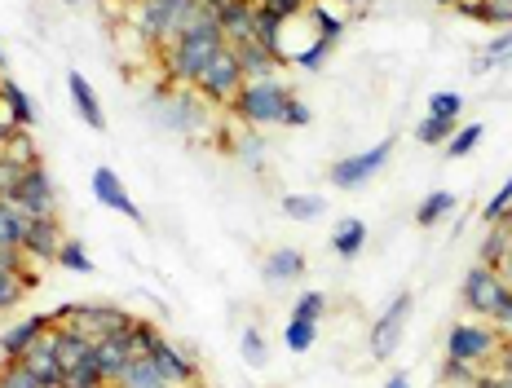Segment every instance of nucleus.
Instances as JSON below:
<instances>
[{
    "label": "nucleus",
    "instance_id": "f257e3e1",
    "mask_svg": "<svg viewBox=\"0 0 512 388\" xmlns=\"http://www.w3.org/2000/svg\"><path fill=\"white\" fill-rule=\"evenodd\" d=\"M221 49H226V36H221L217 18H212V9H208L186 36H177L168 49H159V67H164L168 84H195Z\"/></svg>",
    "mask_w": 512,
    "mask_h": 388
},
{
    "label": "nucleus",
    "instance_id": "f03ea898",
    "mask_svg": "<svg viewBox=\"0 0 512 388\" xmlns=\"http://www.w3.org/2000/svg\"><path fill=\"white\" fill-rule=\"evenodd\" d=\"M208 14L204 0H137L133 5V27L142 31V40L155 53L168 49L177 36H186L199 18Z\"/></svg>",
    "mask_w": 512,
    "mask_h": 388
},
{
    "label": "nucleus",
    "instance_id": "7ed1b4c3",
    "mask_svg": "<svg viewBox=\"0 0 512 388\" xmlns=\"http://www.w3.org/2000/svg\"><path fill=\"white\" fill-rule=\"evenodd\" d=\"M292 89L274 75V80H248L239 89V97L230 102V115L239 120L243 128H261V124H283V111L292 102Z\"/></svg>",
    "mask_w": 512,
    "mask_h": 388
},
{
    "label": "nucleus",
    "instance_id": "20e7f679",
    "mask_svg": "<svg viewBox=\"0 0 512 388\" xmlns=\"http://www.w3.org/2000/svg\"><path fill=\"white\" fill-rule=\"evenodd\" d=\"M53 327H71V331H80L84 340H106V336H115V331H128L133 327V314L120 305H62V309H53L49 314Z\"/></svg>",
    "mask_w": 512,
    "mask_h": 388
},
{
    "label": "nucleus",
    "instance_id": "39448f33",
    "mask_svg": "<svg viewBox=\"0 0 512 388\" xmlns=\"http://www.w3.org/2000/svg\"><path fill=\"white\" fill-rule=\"evenodd\" d=\"M499 344H504V331L495 327V322L477 318V322H455L451 331H446V358H460L468 366H495L499 358Z\"/></svg>",
    "mask_w": 512,
    "mask_h": 388
},
{
    "label": "nucleus",
    "instance_id": "423d86ee",
    "mask_svg": "<svg viewBox=\"0 0 512 388\" xmlns=\"http://www.w3.org/2000/svg\"><path fill=\"white\" fill-rule=\"evenodd\" d=\"M243 84H248V80H243V67H239V58H234V49L226 45V49L217 53V58L208 62V71L199 75L190 89L204 97L208 106H221V111H230V102L239 97Z\"/></svg>",
    "mask_w": 512,
    "mask_h": 388
},
{
    "label": "nucleus",
    "instance_id": "0eeeda50",
    "mask_svg": "<svg viewBox=\"0 0 512 388\" xmlns=\"http://www.w3.org/2000/svg\"><path fill=\"white\" fill-rule=\"evenodd\" d=\"M460 296H464V309H468V314L490 322V318H495V309L504 305L512 291H508L504 278H499V269H495V265H473V269L464 274Z\"/></svg>",
    "mask_w": 512,
    "mask_h": 388
},
{
    "label": "nucleus",
    "instance_id": "6e6552de",
    "mask_svg": "<svg viewBox=\"0 0 512 388\" xmlns=\"http://www.w3.org/2000/svg\"><path fill=\"white\" fill-rule=\"evenodd\" d=\"M389 155H393V142H376L371 150H362V155L336 159L327 177H332V186H336V190H362L384 164H389Z\"/></svg>",
    "mask_w": 512,
    "mask_h": 388
},
{
    "label": "nucleus",
    "instance_id": "1a4fd4ad",
    "mask_svg": "<svg viewBox=\"0 0 512 388\" xmlns=\"http://www.w3.org/2000/svg\"><path fill=\"white\" fill-rule=\"evenodd\" d=\"M155 106L159 115H164L168 128H177V133H190V128L204 124V97H199L195 89H173V84H164V89L155 93Z\"/></svg>",
    "mask_w": 512,
    "mask_h": 388
},
{
    "label": "nucleus",
    "instance_id": "9d476101",
    "mask_svg": "<svg viewBox=\"0 0 512 388\" xmlns=\"http://www.w3.org/2000/svg\"><path fill=\"white\" fill-rule=\"evenodd\" d=\"M411 318V291H398V300H393L384 314L371 322V358H393L398 353V340H402V327H407Z\"/></svg>",
    "mask_w": 512,
    "mask_h": 388
},
{
    "label": "nucleus",
    "instance_id": "9b49d317",
    "mask_svg": "<svg viewBox=\"0 0 512 388\" xmlns=\"http://www.w3.org/2000/svg\"><path fill=\"white\" fill-rule=\"evenodd\" d=\"M9 203H18L31 221L36 217H58V194H53V181H49L45 164H36L23 181H18V190L9 194Z\"/></svg>",
    "mask_w": 512,
    "mask_h": 388
},
{
    "label": "nucleus",
    "instance_id": "f8f14e48",
    "mask_svg": "<svg viewBox=\"0 0 512 388\" xmlns=\"http://www.w3.org/2000/svg\"><path fill=\"white\" fill-rule=\"evenodd\" d=\"M133 358H137V349H133V327H128V331H115V336H106V340L93 344V362H98L106 388L120 380Z\"/></svg>",
    "mask_w": 512,
    "mask_h": 388
},
{
    "label": "nucleus",
    "instance_id": "ddd939ff",
    "mask_svg": "<svg viewBox=\"0 0 512 388\" xmlns=\"http://www.w3.org/2000/svg\"><path fill=\"white\" fill-rule=\"evenodd\" d=\"M212 18H217L226 45H243V40L256 36V5L252 0H217V5H212Z\"/></svg>",
    "mask_w": 512,
    "mask_h": 388
},
{
    "label": "nucleus",
    "instance_id": "4468645a",
    "mask_svg": "<svg viewBox=\"0 0 512 388\" xmlns=\"http://www.w3.org/2000/svg\"><path fill=\"white\" fill-rule=\"evenodd\" d=\"M155 366H159V375H164L173 388H195L199 384V371H195V362H190V353H181L168 336H159L155 340V349L146 353Z\"/></svg>",
    "mask_w": 512,
    "mask_h": 388
},
{
    "label": "nucleus",
    "instance_id": "2eb2a0df",
    "mask_svg": "<svg viewBox=\"0 0 512 388\" xmlns=\"http://www.w3.org/2000/svg\"><path fill=\"white\" fill-rule=\"evenodd\" d=\"M93 194H98L102 208L120 212V217H128V221H142V208L133 203V194H128L124 181L115 177V168H98V172H93Z\"/></svg>",
    "mask_w": 512,
    "mask_h": 388
},
{
    "label": "nucleus",
    "instance_id": "dca6fc26",
    "mask_svg": "<svg viewBox=\"0 0 512 388\" xmlns=\"http://www.w3.org/2000/svg\"><path fill=\"white\" fill-rule=\"evenodd\" d=\"M58 247H62V221L58 217H36V221H31L27 243H23L27 261H36V265L58 261Z\"/></svg>",
    "mask_w": 512,
    "mask_h": 388
},
{
    "label": "nucleus",
    "instance_id": "f3484780",
    "mask_svg": "<svg viewBox=\"0 0 512 388\" xmlns=\"http://www.w3.org/2000/svg\"><path fill=\"white\" fill-rule=\"evenodd\" d=\"M49 327H53L49 314H36V318L14 322V327H9L5 336H0V358H5V362H18V358H23V353L31 349V344H36L40 336H45Z\"/></svg>",
    "mask_w": 512,
    "mask_h": 388
},
{
    "label": "nucleus",
    "instance_id": "a211bd4d",
    "mask_svg": "<svg viewBox=\"0 0 512 388\" xmlns=\"http://www.w3.org/2000/svg\"><path fill=\"white\" fill-rule=\"evenodd\" d=\"M49 331H53V327H49ZM49 331H45V336H40L36 344H31V349H27L18 362H23L27 371L36 375V380L45 384V388H58V380H62V362H58V349H53V336H49Z\"/></svg>",
    "mask_w": 512,
    "mask_h": 388
},
{
    "label": "nucleus",
    "instance_id": "6ab92c4d",
    "mask_svg": "<svg viewBox=\"0 0 512 388\" xmlns=\"http://www.w3.org/2000/svg\"><path fill=\"white\" fill-rule=\"evenodd\" d=\"M67 89H71V106H76V115L93 128V133H102V128H106V111H102L98 93H93V84L84 80L80 71H71L67 75Z\"/></svg>",
    "mask_w": 512,
    "mask_h": 388
},
{
    "label": "nucleus",
    "instance_id": "aec40b11",
    "mask_svg": "<svg viewBox=\"0 0 512 388\" xmlns=\"http://www.w3.org/2000/svg\"><path fill=\"white\" fill-rule=\"evenodd\" d=\"M234 49V58H239V67H243V80H274L279 75L283 62L274 58L265 45H256V40H243V45H230Z\"/></svg>",
    "mask_w": 512,
    "mask_h": 388
},
{
    "label": "nucleus",
    "instance_id": "412c9836",
    "mask_svg": "<svg viewBox=\"0 0 512 388\" xmlns=\"http://www.w3.org/2000/svg\"><path fill=\"white\" fill-rule=\"evenodd\" d=\"M261 274H265V283H292V278L305 274V252L301 247H274V252L265 256Z\"/></svg>",
    "mask_w": 512,
    "mask_h": 388
},
{
    "label": "nucleus",
    "instance_id": "4be33fe9",
    "mask_svg": "<svg viewBox=\"0 0 512 388\" xmlns=\"http://www.w3.org/2000/svg\"><path fill=\"white\" fill-rule=\"evenodd\" d=\"M49 336H53V349H58L62 371H71V366L93 362V340H84L80 331H71V327H53Z\"/></svg>",
    "mask_w": 512,
    "mask_h": 388
},
{
    "label": "nucleus",
    "instance_id": "5701e85b",
    "mask_svg": "<svg viewBox=\"0 0 512 388\" xmlns=\"http://www.w3.org/2000/svg\"><path fill=\"white\" fill-rule=\"evenodd\" d=\"M362 247H367V221H362V217L336 221V230H332V252L340 256V261H354V256H362Z\"/></svg>",
    "mask_w": 512,
    "mask_h": 388
},
{
    "label": "nucleus",
    "instance_id": "b1692460",
    "mask_svg": "<svg viewBox=\"0 0 512 388\" xmlns=\"http://www.w3.org/2000/svg\"><path fill=\"white\" fill-rule=\"evenodd\" d=\"M0 106L9 111V124H14V128H31V124H36V106H31V97L18 89L9 75H0Z\"/></svg>",
    "mask_w": 512,
    "mask_h": 388
},
{
    "label": "nucleus",
    "instance_id": "393cba45",
    "mask_svg": "<svg viewBox=\"0 0 512 388\" xmlns=\"http://www.w3.org/2000/svg\"><path fill=\"white\" fill-rule=\"evenodd\" d=\"M301 18H309L314 36H318V40H327V45H336V40L345 36V18H340V9H336V5H327V0H314V5H309Z\"/></svg>",
    "mask_w": 512,
    "mask_h": 388
},
{
    "label": "nucleus",
    "instance_id": "a878e982",
    "mask_svg": "<svg viewBox=\"0 0 512 388\" xmlns=\"http://www.w3.org/2000/svg\"><path fill=\"white\" fill-rule=\"evenodd\" d=\"M27 230H31V217H27V212L18 208V203L0 199V247H18V252H23Z\"/></svg>",
    "mask_w": 512,
    "mask_h": 388
},
{
    "label": "nucleus",
    "instance_id": "bb28decb",
    "mask_svg": "<svg viewBox=\"0 0 512 388\" xmlns=\"http://www.w3.org/2000/svg\"><path fill=\"white\" fill-rule=\"evenodd\" d=\"M111 388H173V384L159 375V366L151 358H133V362H128V371Z\"/></svg>",
    "mask_w": 512,
    "mask_h": 388
},
{
    "label": "nucleus",
    "instance_id": "cd10ccee",
    "mask_svg": "<svg viewBox=\"0 0 512 388\" xmlns=\"http://www.w3.org/2000/svg\"><path fill=\"white\" fill-rule=\"evenodd\" d=\"M455 203H460V199H455L451 190H433L429 199H424L420 208H415V225H424V230H429V225H437L442 217H451Z\"/></svg>",
    "mask_w": 512,
    "mask_h": 388
},
{
    "label": "nucleus",
    "instance_id": "c85d7f7f",
    "mask_svg": "<svg viewBox=\"0 0 512 388\" xmlns=\"http://www.w3.org/2000/svg\"><path fill=\"white\" fill-rule=\"evenodd\" d=\"M508 62H512V27H504L495 40H490L486 53L473 62V75H486L490 67H508Z\"/></svg>",
    "mask_w": 512,
    "mask_h": 388
},
{
    "label": "nucleus",
    "instance_id": "c756f323",
    "mask_svg": "<svg viewBox=\"0 0 512 388\" xmlns=\"http://www.w3.org/2000/svg\"><path fill=\"white\" fill-rule=\"evenodd\" d=\"M0 155L18 159V164H27V168H36L40 164V146H36V137H31V128H14V133H9V142L0 146Z\"/></svg>",
    "mask_w": 512,
    "mask_h": 388
},
{
    "label": "nucleus",
    "instance_id": "7c9ffc66",
    "mask_svg": "<svg viewBox=\"0 0 512 388\" xmlns=\"http://www.w3.org/2000/svg\"><path fill=\"white\" fill-rule=\"evenodd\" d=\"M314 340H318V322H309V318H287V331H283V344H287V353H309L314 349Z\"/></svg>",
    "mask_w": 512,
    "mask_h": 388
},
{
    "label": "nucleus",
    "instance_id": "2f4dec72",
    "mask_svg": "<svg viewBox=\"0 0 512 388\" xmlns=\"http://www.w3.org/2000/svg\"><path fill=\"white\" fill-rule=\"evenodd\" d=\"M53 265H62V269H71V274H93V256H89V247H84L80 239H62V247H58V261Z\"/></svg>",
    "mask_w": 512,
    "mask_h": 388
},
{
    "label": "nucleus",
    "instance_id": "473e14b6",
    "mask_svg": "<svg viewBox=\"0 0 512 388\" xmlns=\"http://www.w3.org/2000/svg\"><path fill=\"white\" fill-rule=\"evenodd\" d=\"M239 353H243V362H248L252 371H261V366L270 362V344H265L261 327H243V336H239Z\"/></svg>",
    "mask_w": 512,
    "mask_h": 388
},
{
    "label": "nucleus",
    "instance_id": "72a5a7b5",
    "mask_svg": "<svg viewBox=\"0 0 512 388\" xmlns=\"http://www.w3.org/2000/svg\"><path fill=\"white\" fill-rule=\"evenodd\" d=\"M455 128H460V120H442V115H429V120L415 128V142H424V146H446Z\"/></svg>",
    "mask_w": 512,
    "mask_h": 388
},
{
    "label": "nucleus",
    "instance_id": "f704fd0d",
    "mask_svg": "<svg viewBox=\"0 0 512 388\" xmlns=\"http://www.w3.org/2000/svg\"><path fill=\"white\" fill-rule=\"evenodd\" d=\"M283 212L292 221H318L323 217V199L318 194H283Z\"/></svg>",
    "mask_w": 512,
    "mask_h": 388
},
{
    "label": "nucleus",
    "instance_id": "c9c22d12",
    "mask_svg": "<svg viewBox=\"0 0 512 388\" xmlns=\"http://www.w3.org/2000/svg\"><path fill=\"white\" fill-rule=\"evenodd\" d=\"M508 239H512V230H508L504 221H495V225H490V234L482 239V252H477V265H499V256H504Z\"/></svg>",
    "mask_w": 512,
    "mask_h": 388
},
{
    "label": "nucleus",
    "instance_id": "e433bc0d",
    "mask_svg": "<svg viewBox=\"0 0 512 388\" xmlns=\"http://www.w3.org/2000/svg\"><path fill=\"white\" fill-rule=\"evenodd\" d=\"M477 375H482V366H468L460 358H446L442 362V388H473Z\"/></svg>",
    "mask_w": 512,
    "mask_h": 388
},
{
    "label": "nucleus",
    "instance_id": "4c0bfd02",
    "mask_svg": "<svg viewBox=\"0 0 512 388\" xmlns=\"http://www.w3.org/2000/svg\"><path fill=\"white\" fill-rule=\"evenodd\" d=\"M58 388H106L98 362H84V366H71V371H62Z\"/></svg>",
    "mask_w": 512,
    "mask_h": 388
},
{
    "label": "nucleus",
    "instance_id": "58836bf2",
    "mask_svg": "<svg viewBox=\"0 0 512 388\" xmlns=\"http://www.w3.org/2000/svg\"><path fill=\"white\" fill-rule=\"evenodd\" d=\"M482 133H486L482 124H460V128L451 133V142H446V155H451V159H464L468 150H477V142H482Z\"/></svg>",
    "mask_w": 512,
    "mask_h": 388
},
{
    "label": "nucleus",
    "instance_id": "ea45409f",
    "mask_svg": "<svg viewBox=\"0 0 512 388\" xmlns=\"http://www.w3.org/2000/svg\"><path fill=\"white\" fill-rule=\"evenodd\" d=\"M234 150H239V159H243V164H248L252 172L265 168V142L256 137V128H243V137H239V146H234Z\"/></svg>",
    "mask_w": 512,
    "mask_h": 388
},
{
    "label": "nucleus",
    "instance_id": "a19ab883",
    "mask_svg": "<svg viewBox=\"0 0 512 388\" xmlns=\"http://www.w3.org/2000/svg\"><path fill=\"white\" fill-rule=\"evenodd\" d=\"M327 53H332V45H327V40H309V45L301 49V53H292V62H296V67H301V71H323L327 67Z\"/></svg>",
    "mask_w": 512,
    "mask_h": 388
},
{
    "label": "nucleus",
    "instance_id": "79ce46f5",
    "mask_svg": "<svg viewBox=\"0 0 512 388\" xmlns=\"http://www.w3.org/2000/svg\"><path fill=\"white\" fill-rule=\"evenodd\" d=\"M0 388H45V384H40L23 362H5L0 366Z\"/></svg>",
    "mask_w": 512,
    "mask_h": 388
},
{
    "label": "nucleus",
    "instance_id": "37998d69",
    "mask_svg": "<svg viewBox=\"0 0 512 388\" xmlns=\"http://www.w3.org/2000/svg\"><path fill=\"white\" fill-rule=\"evenodd\" d=\"M292 314H296V318H309V322H323V314H327V296H323V291H305V296H296Z\"/></svg>",
    "mask_w": 512,
    "mask_h": 388
},
{
    "label": "nucleus",
    "instance_id": "c03bdc74",
    "mask_svg": "<svg viewBox=\"0 0 512 388\" xmlns=\"http://www.w3.org/2000/svg\"><path fill=\"white\" fill-rule=\"evenodd\" d=\"M27 164H18V159H9V155H0V199H9V194L18 190V181L27 177Z\"/></svg>",
    "mask_w": 512,
    "mask_h": 388
},
{
    "label": "nucleus",
    "instance_id": "a18cd8bd",
    "mask_svg": "<svg viewBox=\"0 0 512 388\" xmlns=\"http://www.w3.org/2000/svg\"><path fill=\"white\" fill-rule=\"evenodd\" d=\"M508 203H512V172H508V181H504V186H499L495 194H490V203L482 208V221H486V225H495V221L508 212Z\"/></svg>",
    "mask_w": 512,
    "mask_h": 388
},
{
    "label": "nucleus",
    "instance_id": "49530a36",
    "mask_svg": "<svg viewBox=\"0 0 512 388\" xmlns=\"http://www.w3.org/2000/svg\"><path fill=\"white\" fill-rule=\"evenodd\" d=\"M23 296H27L23 278H18V274H5V269H0V314H5V309H14Z\"/></svg>",
    "mask_w": 512,
    "mask_h": 388
},
{
    "label": "nucleus",
    "instance_id": "de8ad7c7",
    "mask_svg": "<svg viewBox=\"0 0 512 388\" xmlns=\"http://www.w3.org/2000/svg\"><path fill=\"white\" fill-rule=\"evenodd\" d=\"M460 111H464V102H460V93H433L429 97V115H442V120H460Z\"/></svg>",
    "mask_w": 512,
    "mask_h": 388
},
{
    "label": "nucleus",
    "instance_id": "09e8293b",
    "mask_svg": "<svg viewBox=\"0 0 512 388\" xmlns=\"http://www.w3.org/2000/svg\"><path fill=\"white\" fill-rule=\"evenodd\" d=\"M486 5V27H512V0H482Z\"/></svg>",
    "mask_w": 512,
    "mask_h": 388
},
{
    "label": "nucleus",
    "instance_id": "8fccbe9b",
    "mask_svg": "<svg viewBox=\"0 0 512 388\" xmlns=\"http://www.w3.org/2000/svg\"><path fill=\"white\" fill-rule=\"evenodd\" d=\"M283 124L287 128H305V124H314V111H309L301 97H292V102H287V111H283Z\"/></svg>",
    "mask_w": 512,
    "mask_h": 388
},
{
    "label": "nucleus",
    "instance_id": "3c124183",
    "mask_svg": "<svg viewBox=\"0 0 512 388\" xmlns=\"http://www.w3.org/2000/svg\"><path fill=\"white\" fill-rule=\"evenodd\" d=\"M261 5H270L274 14H283V18H301L314 0H261Z\"/></svg>",
    "mask_w": 512,
    "mask_h": 388
},
{
    "label": "nucleus",
    "instance_id": "603ef678",
    "mask_svg": "<svg viewBox=\"0 0 512 388\" xmlns=\"http://www.w3.org/2000/svg\"><path fill=\"white\" fill-rule=\"evenodd\" d=\"M495 371L512 375V336H504V344H499V358H495Z\"/></svg>",
    "mask_w": 512,
    "mask_h": 388
},
{
    "label": "nucleus",
    "instance_id": "864d4df0",
    "mask_svg": "<svg viewBox=\"0 0 512 388\" xmlns=\"http://www.w3.org/2000/svg\"><path fill=\"white\" fill-rule=\"evenodd\" d=\"M499 278H504V283H508V291H512V239H508V247H504V256H499Z\"/></svg>",
    "mask_w": 512,
    "mask_h": 388
},
{
    "label": "nucleus",
    "instance_id": "5fc2aeb1",
    "mask_svg": "<svg viewBox=\"0 0 512 388\" xmlns=\"http://www.w3.org/2000/svg\"><path fill=\"white\" fill-rule=\"evenodd\" d=\"M384 388H411V380H407V375H402V371H393L389 380H384Z\"/></svg>",
    "mask_w": 512,
    "mask_h": 388
},
{
    "label": "nucleus",
    "instance_id": "6e6d98bb",
    "mask_svg": "<svg viewBox=\"0 0 512 388\" xmlns=\"http://www.w3.org/2000/svg\"><path fill=\"white\" fill-rule=\"evenodd\" d=\"M9 133H14V124H9V115H5V120H0V146L9 142Z\"/></svg>",
    "mask_w": 512,
    "mask_h": 388
},
{
    "label": "nucleus",
    "instance_id": "4d7b16f0",
    "mask_svg": "<svg viewBox=\"0 0 512 388\" xmlns=\"http://www.w3.org/2000/svg\"><path fill=\"white\" fill-rule=\"evenodd\" d=\"M327 5H345V9H358L362 5V9H367V0H327Z\"/></svg>",
    "mask_w": 512,
    "mask_h": 388
},
{
    "label": "nucleus",
    "instance_id": "13d9d810",
    "mask_svg": "<svg viewBox=\"0 0 512 388\" xmlns=\"http://www.w3.org/2000/svg\"><path fill=\"white\" fill-rule=\"evenodd\" d=\"M499 388H512V375H504V371H499Z\"/></svg>",
    "mask_w": 512,
    "mask_h": 388
},
{
    "label": "nucleus",
    "instance_id": "bf43d9fd",
    "mask_svg": "<svg viewBox=\"0 0 512 388\" xmlns=\"http://www.w3.org/2000/svg\"><path fill=\"white\" fill-rule=\"evenodd\" d=\"M499 221H504V225H508V230H512V203H508V212H504V217H499Z\"/></svg>",
    "mask_w": 512,
    "mask_h": 388
},
{
    "label": "nucleus",
    "instance_id": "052dcab7",
    "mask_svg": "<svg viewBox=\"0 0 512 388\" xmlns=\"http://www.w3.org/2000/svg\"><path fill=\"white\" fill-rule=\"evenodd\" d=\"M433 5H460V0H433Z\"/></svg>",
    "mask_w": 512,
    "mask_h": 388
},
{
    "label": "nucleus",
    "instance_id": "680f3d73",
    "mask_svg": "<svg viewBox=\"0 0 512 388\" xmlns=\"http://www.w3.org/2000/svg\"><path fill=\"white\" fill-rule=\"evenodd\" d=\"M62 5H84V0H62Z\"/></svg>",
    "mask_w": 512,
    "mask_h": 388
},
{
    "label": "nucleus",
    "instance_id": "e2e57ef3",
    "mask_svg": "<svg viewBox=\"0 0 512 388\" xmlns=\"http://www.w3.org/2000/svg\"><path fill=\"white\" fill-rule=\"evenodd\" d=\"M120 5H137V0H120Z\"/></svg>",
    "mask_w": 512,
    "mask_h": 388
},
{
    "label": "nucleus",
    "instance_id": "0e129e2a",
    "mask_svg": "<svg viewBox=\"0 0 512 388\" xmlns=\"http://www.w3.org/2000/svg\"><path fill=\"white\" fill-rule=\"evenodd\" d=\"M204 5H208V9H212V5H217V0H204Z\"/></svg>",
    "mask_w": 512,
    "mask_h": 388
},
{
    "label": "nucleus",
    "instance_id": "69168bd1",
    "mask_svg": "<svg viewBox=\"0 0 512 388\" xmlns=\"http://www.w3.org/2000/svg\"><path fill=\"white\" fill-rule=\"evenodd\" d=\"M0 67H5V53H0Z\"/></svg>",
    "mask_w": 512,
    "mask_h": 388
},
{
    "label": "nucleus",
    "instance_id": "338daca9",
    "mask_svg": "<svg viewBox=\"0 0 512 388\" xmlns=\"http://www.w3.org/2000/svg\"><path fill=\"white\" fill-rule=\"evenodd\" d=\"M252 5H261V0H252Z\"/></svg>",
    "mask_w": 512,
    "mask_h": 388
}]
</instances>
